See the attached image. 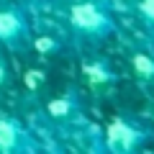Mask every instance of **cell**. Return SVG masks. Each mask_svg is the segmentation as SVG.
<instances>
[{
  "instance_id": "obj_1",
  "label": "cell",
  "mask_w": 154,
  "mask_h": 154,
  "mask_svg": "<svg viewBox=\"0 0 154 154\" xmlns=\"http://www.w3.org/2000/svg\"><path fill=\"white\" fill-rule=\"evenodd\" d=\"M69 26L77 36L90 41H103L116 33V21L110 13L93 0H80L69 8Z\"/></svg>"
},
{
  "instance_id": "obj_2",
  "label": "cell",
  "mask_w": 154,
  "mask_h": 154,
  "mask_svg": "<svg viewBox=\"0 0 154 154\" xmlns=\"http://www.w3.org/2000/svg\"><path fill=\"white\" fill-rule=\"evenodd\" d=\"M149 136L152 134L139 123L128 121V118H113L105 126L103 141H105V149L113 154H131L136 149H141L149 141Z\"/></svg>"
},
{
  "instance_id": "obj_3",
  "label": "cell",
  "mask_w": 154,
  "mask_h": 154,
  "mask_svg": "<svg viewBox=\"0 0 154 154\" xmlns=\"http://www.w3.org/2000/svg\"><path fill=\"white\" fill-rule=\"evenodd\" d=\"M38 149L33 134L16 118H0V152L3 154H33Z\"/></svg>"
},
{
  "instance_id": "obj_4",
  "label": "cell",
  "mask_w": 154,
  "mask_h": 154,
  "mask_svg": "<svg viewBox=\"0 0 154 154\" xmlns=\"http://www.w3.org/2000/svg\"><path fill=\"white\" fill-rule=\"evenodd\" d=\"M28 36H31L28 21L21 8H16V5L0 8V44L18 49L23 41H28Z\"/></svg>"
},
{
  "instance_id": "obj_5",
  "label": "cell",
  "mask_w": 154,
  "mask_h": 154,
  "mask_svg": "<svg viewBox=\"0 0 154 154\" xmlns=\"http://www.w3.org/2000/svg\"><path fill=\"white\" fill-rule=\"evenodd\" d=\"M46 113L49 118L54 121H72L77 113H80V100H77L75 93H64V95H57L46 103Z\"/></svg>"
},
{
  "instance_id": "obj_6",
  "label": "cell",
  "mask_w": 154,
  "mask_h": 154,
  "mask_svg": "<svg viewBox=\"0 0 154 154\" xmlns=\"http://www.w3.org/2000/svg\"><path fill=\"white\" fill-rule=\"evenodd\" d=\"M82 75L85 80H88L90 85H95V88H100V85H108L116 80V72L108 67V62L103 59H88L82 64Z\"/></svg>"
},
{
  "instance_id": "obj_7",
  "label": "cell",
  "mask_w": 154,
  "mask_h": 154,
  "mask_svg": "<svg viewBox=\"0 0 154 154\" xmlns=\"http://www.w3.org/2000/svg\"><path fill=\"white\" fill-rule=\"evenodd\" d=\"M131 69H134V75H136L139 80L154 82V54H149V51H134Z\"/></svg>"
},
{
  "instance_id": "obj_8",
  "label": "cell",
  "mask_w": 154,
  "mask_h": 154,
  "mask_svg": "<svg viewBox=\"0 0 154 154\" xmlns=\"http://www.w3.org/2000/svg\"><path fill=\"white\" fill-rule=\"evenodd\" d=\"M33 49L38 54H57L59 51V41L54 36H49V33H41V36L33 38Z\"/></svg>"
},
{
  "instance_id": "obj_9",
  "label": "cell",
  "mask_w": 154,
  "mask_h": 154,
  "mask_svg": "<svg viewBox=\"0 0 154 154\" xmlns=\"http://www.w3.org/2000/svg\"><path fill=\"white\" fill-rule=\"evenodd\" d=\"M139 16L154 28V0H139Z\"/></svg>"
},
{
  "instance_id": "obj_10",
  "label": "cell",
  "mask_w": 154,
  "mask_h": 154,
  "mask_svg": "<svg viewBox=\"0 0 154 154\" xmlns=\"http://www.w3.org/2000/svg\"><path fill=\"white\" fill-rule=\"evenodd\" d=\"M41 85H44V72H38V69H28V72H26V88L38 90Z\"/></svg>"
},
{
  "instance_id": "obj_11",
  "label": "cell",
  "mask_w": 154,
  "mask_h": 154,
  "mask_svg": "<svg viewBox=\"0 0 154 154\" xmlns=\"http://www.w3.org/2000/svg\"><path fill=\"white\" fill-rule=\"evenodd\" d=\"M5 80H8V69L0 64V88H3V82H5Z\"/></svg>"
}]
</instances>
